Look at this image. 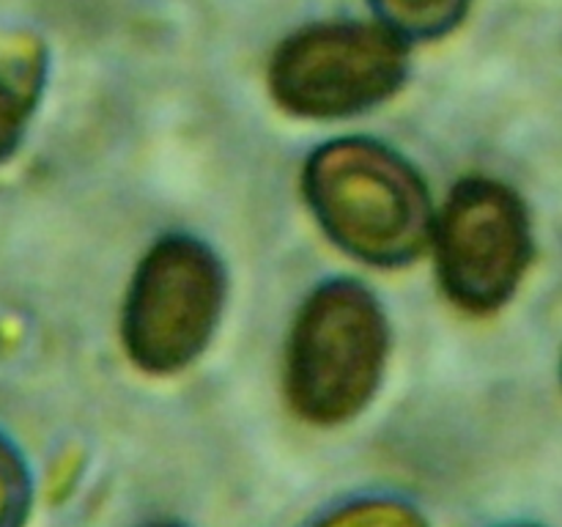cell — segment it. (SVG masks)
Listing matches in <instances>:
<instances>
[{"instance_id": "30bf717a", "label": "cell", "mask_w": 562, "mask_h": 527, "mask_svg": "<svg viewBox=\"0 0 562 527\" xmlns=\"http://www.w3.org/2000/svg\"><path fill=\"white\" fill-rule=\"evenodd\" d=\"M148 527H179V525H148Z\"/></svg>"}, {"instance_id": "6da1fadb", "label": "cell", "mask_w": 562, "mask_h": 527, "mask_svg": "<svg viewBox=\"0 0 562 527\" xmlns=\"http://www.w3.org/2000/svg\"><path fill=\"white\" fill-rule=\"evenodd\" d=\"M305 192L324 231L379 267L415 258L431 231L426 184L376 143L338 141L318 148L307 162Z\"/></svg>"}, {"instance_id": "8992f818", "label": "cell", "mask_w": 562, "mask_h": 527, "mask_svg": "<svg viewBox=\"0 0 562 527\" xmlns=\"http://www.w3.org/2000/svg\"><path fill=\"white\" fill-rule=\"evenodd\" d=\"M373 5L395 36L428 38L459 25L470 0H373Z\"/></svg>"}, {"instance_id": "ba28073f", "label": "cell", "mask_w": 562, "mask_h": 527, "mask_svg": "<svg viewBox=\"0 0 562 527\" xmlns=\"http://www.w3.org/2000/svg\"><path fill=\"white\" fill-rule=\"evenodd\" d=\"M318 527H428L412 505L398 500H360L344 505Z\"/></svg>"}, {"instance_id": "8fae6325", "label": "cell", "mask_w": 562, "mask_h": 527, "mask_svg": "<svg viewBox=\"0 0 562 527\" xmlns=\"http://www.w3.org/2000/svg\"><path fill=\"white\" fill-rule=\"evenodd\" d=\"M510 527H532V525H510Z\"/></svg>"}, {"instance_id": "3957f363", "label": "cell", "mask_w": 562, "mask_h": 527, "mask_svg": "<svg viewBox=\"0 0 562 527\" xmlns=\"http://www.w3.org/2000/svg\"><path fill=\"white\" fill-rule=\"evenodd\" d=\"M225 278L206 245L170 236L154 245L132 280L124 340L151 373L184 368L209 344L223 307Z\"/></svg>"}, {"instance_id": "9c48e42d", "label": "cell", "mask_w": 562, "mask_h": 527, "mask_svg": "<svg viewBox=\"0 0 562 527\" xmlns=\"http://www.w3.org/2000/svg\"><path fill=\"white\" fill-rule=\"evenodd\" d=\"M27 108H31V102H27L25 93L0 80V159L9 157L20 143Z\"/></svg>"}, {"instance_id": "7a4b0ae2", "label": "cell", "mask_w": 562, "mask_h": 527, "mask_svg": "<svg viewBox=\"0 0 562 527\" xmlns=\"http://www.w3.org/2000/svg\"><path fill=\"white\" fill-rule=\"evenodd\" d=\"M387 322L360 283L335 280L302 307L289 351V395L313 423L357 415L387 357Z\"/></svg>"}, {"instance_id": "277c9868", "label": "cell", "mask_w": 562, "mask_h": 527, "mask_svg": "<svg viewBox=\"0 0 562 527\" xmlns=\"http://www.w3.org/2000/svg\"><path fill=\"white\" fill-rule=\"evenodd\" d=\"M406 71V49L384 25L327 22L296 33L274 55L272 91L313 119L360 113L387 99Z\"/></svg>"}, {"instance_id": "52a82bcc", "label": "cell", "mask_w": 562, "mask_h": 527, "mask_svg": "<svg viewBox=\"0 0 562 527\" xmlns=\"http://www.w3.org/2000/svg\"><path fill=\"white\" fill-rule=\"evenodd\" d=\"M31 475L14 445L0 437V527H25L31 514Z\"/></svg>"}, {"instance_id": "5b68a950", "label": "cell", "mask_w": 562, "mask_h": 527, "mask_svg": "<svg viewBox=\"0 0 562 527\" xmlns=\"http://www.w3.org/2000/svg\"><path fill=\"white\" fill-rule=\"evenodd\" d=\"M532 256L521 198L492 179H467L437 225L439 278L450 300L475 313L510 300Z\"/></svg>"}]
</instances>
